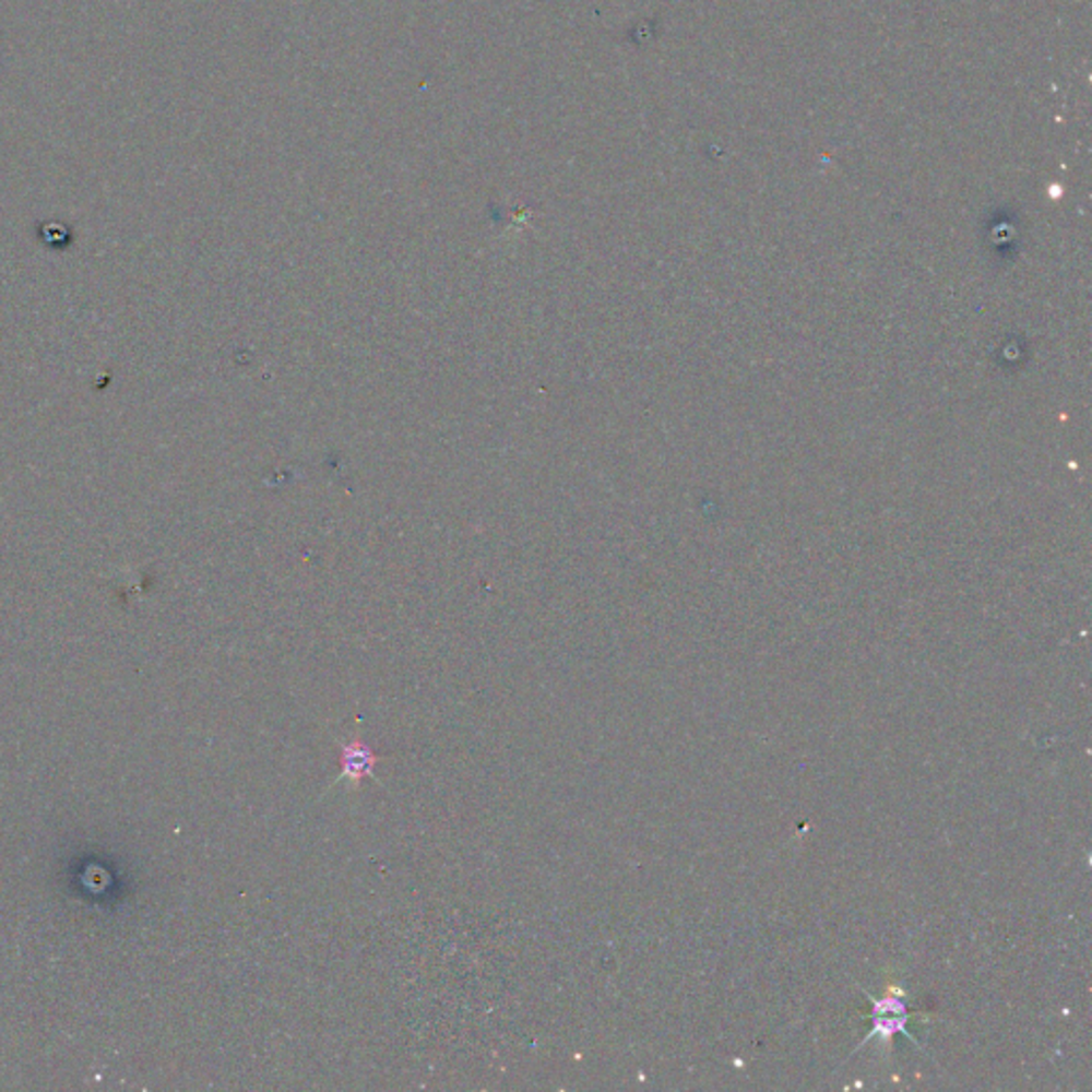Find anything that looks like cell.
<instances>
[{
  "instance_id": "1",
  "label": "cell",
  "mask_w": 1092,
  "mask_h": 1092,
  "mask_svg": "<svg viewBox=\"0 0 1092 1092\" xmlns=\"http://www.w3.org/2000/svg\"><path fill=\"white\" fill-rule=\"evenodd\" d=\"M382 758L376 756L371 751L369 745H365L364 740H355V743H348L342 747V753H340V767H342V774L340 779H351L353 783H361L367 776H371L373 773V767L380 762Z\"/></svg>"
}]
</instances>
